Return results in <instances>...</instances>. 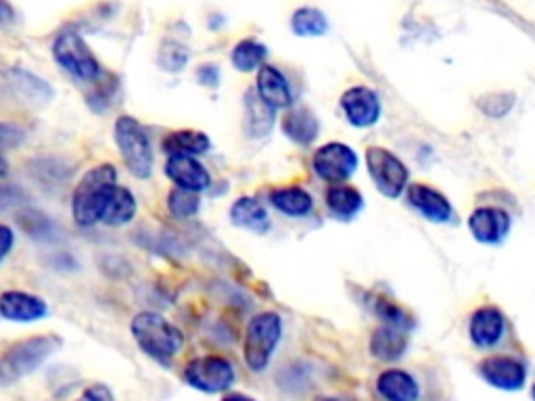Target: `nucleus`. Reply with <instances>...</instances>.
Here are the masks:
<instances>
[{
    "label": "nucleus",
    "instance_id": "obj_20",
    "mask_svg": "<svg viewBox=\"0 0 535 401\" xmlns=\"http://www.w3.org/2000/svg\"><path fill=\"white\" fill-rule=\"evenodd\" d=\"M406 343H408V337L404 333V328L398 324H389V326L379 328L377 333L372 335L370 349H372V353H375V358L385 360V362H393L402 356L404 349H406Z\"/></svg>",
    "mask_w": 535,
    "mask_h": 401
},
{
    "label": "nucleus",
    "instance_id": "obj_17",
    "mask_svg": "<svg viewBox=\"0 0 535 401\" xmlns=\"http://www.w3.org/2000/svg\"><path fill=\"white\" fill-rule=\"evenodd\" d=\"M274 117L276 109L268 105L258 90H249L245 94V128L249 136L253 138H262L274 128Z\"/></svg>",
    "mask_w": 535,
    "mask_h": 401
},
{
    "label": "nucleus",
    "instance_id": "obj_8",
    "mask_svg": "<svg viewBox=\"0 0 535 401\" xmlns=\"http://www.w3.org/2000/svg\"><path fill=\"white\" fill-rule=\"evenodd\" d=\"M366 165L372 180H375L377 188L385 197L395 199L402 195L408 182V170L398 157L385 149L372 147L366 151Z\"/></svg>",
    "mask_w": 535,
    "mask_h": 401
},
{
    "label": "nucleus",
    "instance_id": "obj_14",
    "mask_svg": "<svg viewBox=\"0 0 535 401\" xmlns=\"http://www.w3.org/2000/svg\"><path fill=\"white\" fill-rule=\"evenodd\" d=\"M481 374L487 383L498 389H506V391L521 389L527 379V370L519 360L502 358V356L485 360L481 364Z\"/></svg>",
    "mask_w": 535,
    "mask_h": 401
},
{
    "label": "nucleus",
    "instance_id": "obj_21",
    "mask_svg": "<svg viewBox=\"0 0 535 401\" xmlns=\"http://www.w3.org/2000/svg\"><path fill=\"white\" fill-rule=\"evenodd\" d=\"M270 203L281 211V214L291 216V218H304L314 207L310 193H306L304 188H299V186L276 188V191L270 193Z\"/></svg>",
    "mask_w": 535,
    "mask_h": 401
},
{
    "label": "nucleus",
    "instance_id": "obj_10",
    "mask_svg": "<svg viewBox=\"0 0 535 401\" xmlns=\"http://www.w3.org/2000/svg\"><path fill=\"white\" fill-rule=\"evenodd\" d=\"M341 109L352 126L366 128L379 120L381 101L370 88L354 86L341 97Z\"/></svg>",
    "mask_w": 535,
    "mask_h": 401
},
{
    "label": "nucleus",
    "instance_id": "obj_3",
    "mask_svg": "<svg viewBox=\"0 0 535 401\" xmlns=\"http://www.w3.org/2000/svg\"><path fill=\"white\" fill-rule=\"evenodd\" d=\"M130 328L138 347H141L147 356L159 362L172 360L184 347V335L180 333V328L161 314L155 312L136 314Z\"/></svg>",
    "mask_w": 535,
    "mask_h": 401
},
{
    "label": "nucleus",
    "instance_id": "obj_13",
    "mask_svg": "<svg viewBox=\"0 0 535 401\" xmlns=\"http://www.w3.org/2000/svg\"><path fill=\"white\" fill-rule=\"evenodd\" d=\"M469 228L477 241L494 245L500 243L508 234L510 218L506 211L498 207H481L473 211V216L469 218Z\"/></svg>",
    "mask_w": 535,
    "mask_h": 401
},
{
    "label": "nucleus",
    "instance_id": "obj_40",
    "mask_svg": "<svg viewBox=\"0 0 535 401\" xmlns=\"http://www.w3.org/2000/svg\"><path fill=\"white\" fill-rule=\"evenodd\" d=\"M533 397H535V387H533Z\"/></svg>",
    "mask_w": 535,
    "mask_h": 401
},
{
    "label": "nucleus",
    "instance_id": "obj_27",
    "mask_svg": "<svg viewBox=\"0 0 535 401\" xmlns=\"http://www.w3.org/2000/svg\"><path fill=\"white\" fill-rule=\"evenodd\" d=\"M9 82L15 90L17 97L21 101H28V103H46L53 97V90L49 88V84L30 76V74H23V72H13L9 76Z\"/></svg>",
    "mask_w": 535,
    "mask_h": 401
},
{
    "label": "nucleus",
    "instance_id": "obj_25",
    "mask_svg": "<svg viewBox=\"0 0 535 401\" xmlns=\"http://www.w3.org/2000/svg\"><path fill=\"white\" fill-rule=\"evenodd\" d=\"M212 147V140L199 130H178L166 136L164 151L168 155H201Z\"/></svg>",
    "mask_w": 535,
    "mask_h": 401
},
{
    "label": "nucleus",
    "instance_id": "obj_15",
    "mask_svg": "<svg viewBox=\"0 0 535 401\" xmlns=\"http://www.w3.org/2000/svg\"><path fill=\"white\" fill-rule=\"evenodd\" d=\"M258 94L274 109H287L293 103V94L287 78L281 74V69L272 65L260 67Z\"/></svg>",
    "mask_w": 535,
    "mask_h": 401
},
{
    "label": "nucleus",
    "instance_id": "obj_5",
    "mask_svg": "<svg viewBox=\"0 0 535 401\" xmlns=\"http://www.w3.org/2000/svg\"><path fill=\"white\" fill-rule=\"evenodd\" d=\"M281 333H283V322L278 314L264 312L260 316L251 318L247 333H245L243 356H245V364L253 372L266 370L278 341H281Z\"/></svg>",
    "mask_w": 535,
    "mask_h": 401
},
{
    "label": "nucleus",
    "instance_id": "obj_9",
    "mask_svg": "<svg viewBox=\"0 0 535 401\" xmlns=\"http://www.w3.org/2000/svg\"><path fill=\"white\" fill-rule=\"evenodd\" d=\"M314 172L327 182H343L358 168V155L341 143H329L320 147L312 159Z\"/></svg>",
    "mask_w": 535,
    "mask_h": 401
},
{
    "label": "nucleus",
    "instance_id": "obj_22",
    "mask_svg": "<svg viewBox=\"0 0 535 401\" xmlns=\"http://www.w3.org/2000/svg\"><path fill=\"white\" fill-rule=\"evenodd\" d=\"M136 216V199L134 195L128 191V188L115 184L113 193L103 209V216L101 222H105L107 226H124L128 222H132V218Z\"/></svg>",
    "mask_w": 535,
    "mask_h": 401
},
{
    "label": "nucleus",
    "instance_id": "obj_26",
    "mask_svg": "<svg viewBox=\"0 0 535 401\" xmlns=\"http://www.w3.org/2000/svg\"><path fill=\"white\" fill-rule=\"evenodd\" d=\"M327 205L339 220H352L362 209V195L352 186L335 184L327 191Z\"/></svg>",
    "mask_w": 535,
    "mask_h": 401
},
{
    "label": "nucleus",
    "instance_id": "obj_35",
    "mask_svg": "<svg viewBox=\"0 0 535 401\" xmlns=\"http://www.w3.org/2000/svg\"><path fill=\"white\" fill-rule=\"evenodd\" d=\"M13 243H15V234L9 226H3L0 224V262L11 253L13 249Z\"/></svg>",
    "mask_w": 535,
    "mask_h": 401
},
{
    "label": "nucleus",
    "instance_id": "obj_39",
    "mask_svg": "<svg viewBox=\"0 0 535 401\" xmlns=\"http://www.w3.org/2000/svg\"><path fill=\"white\" fill-rule=\"evenodd\" d=\"M9 174V163L5 157H0V178H5Z\"/></svg>",
    "mask_w": 535,
    "mask_h": 401
},
{
    "label": "nucleus",
    "instance_id": "obj_1",
    "mask_svg": "<svg viewBox=\"0 0 535 401\" xmlns=\"http://www.w3.org/2000/svg\"><path fill=\"white\" fill-rule=\"evenodd\" d=\"M115 184H118V172H115L111 163L97 165V168L88 170L82 176L72 199V214L80 226H92L101 222L103 209Z\"/></svg>",
    "mask_w": 535,
    "mask_h": 401
},
{
    "label": "nucleus",
    "instance_id": "obj_11",
    "mask_svg": "<svg viewBox=\"0 0 535 401\" xmlns=\"http://www.w3.org/2000/svg\"><path fill=\"white\" fill-rule=\"evenodd\" d=\"M166 174L176 186L189 188V191L195 193L205 191L212 184V176L195 159V155H170L166 163Z\"/></svg>",
    "mask_w": 535,
    "mask_h": 401
},
{
    "label": "nucleus",
    "instance_id": "obj_19",
    "mask_svg": "<svg viewBox=\"0 0 535 401\" xmlns=\"http://www.w3.org/2000/svg\"><path fill=\"white\" fill-rule=\"evenodd\" d=\"M230 222L239 228L253 230L258 234H264L270 228L268 211L253 197H241L235 201V205L230 207Z\"/></svg>",
    "mask_w": 535,
    "mask_h": 401
},
{
    "label": "nucleus",
    "instance_id": "obj_6",
    "mask_svg": "<svg viewBox=\"0 0 535 401\" xmlns=\"http://www.w3.org/2000/svg\"><path fill=\"white\" fill-rule=\"evenodd\" d=\"M53 57L67 74H72L78 80L95 82L101 74L97 57L92 55L84 38L76 32H63L57 36L53 44Z\"/></svg>",
    "mask_w": 535,
    "mask_h": 401
},
{
    "label": "nucleus",
    "instance_id": "obj_34",
    "mask_svg": "<svg viewBox=\"0 0 535 401\" xmlns=\"http://www.w3.org/2000/svg\"><path fill=\"white\" fill-rule=\"evenodd\" d=\"M23 140H26V132L13 124H0V149H17Z\"/></svg>",
    "mask_w": 535,
    "mask_h": 401
},
{
    "label": "nucleus",
    "instance_id": "obj_16",
    "mask_svg": "<svg viewBox=\"0 0 535 401\" xmlns=\"http://www.w3.org/2000/svg\"><path fill=\"white\" fill-rule=\"evenodd\" d=\"M408 201L431 222H448L452 218V205L448 199L425 184L410 186Z\"/></svg>",
    "mask_w": 535,
    "mask_h": 401
},
{
    "label": "nucleus",
    "instance_id": "obj_7",
    "mask_svg": "<svg viewBox=\"0 0 535 401\" xmlns=\"http://www.w3.org/2000/svg\"><path fill=\"white\" fill-rule=\"evenodd\" d=\"M184 381L203 393H222L235 383V368L222 356H203L184 368Z\"/></svg>",
    "mask_w": 535,
    "mask_h": 401
},
{
    "label": "nucleus",
    "instance_id": "obj_37",
    "mask_svg": "<svg viewBox=\"0 0 535 401\" xmlns=\"http://www.w3.org/2000/svg\"><path fill=\"white\" fill-rule=\"evenodd\" d=\"M84 399H92V401H109L113 399V393L105 387V385H95V387H90L82 393Z\"/></svg>",
    "mask_w": 535,
    "mask_h": 401
},
{
    "label": "nucleus",
    "instance_id": "obj_31",
    "mask_svg": "<svg viewBox=\"0 0 535 401\" xmlns=\"http://www.w3.org/2000/svg\"><path fill=\"white\" fill-rule=\"evenodd\" d=\"M168 209L174 218H191L199 211V197L195 191H189V188L176 186L168 197Z\"/></svg>",
    "mask_w": 535,
    "mask_h": 401
},
{
    "label": "nucleus",
    "instance_id": "obj_38",
    "mask_svg": "<svg viewBox=\"0 0 535 401\" xmlns=\"http://www.w3.org/2000/svg\"><path fill=\"white\" fill-rule=\"evenodd\" d=\"M15 17L11 5L7 3V0H0V26H7V23H11Z\"/></svg>",
    "mask_w": 535,
    "mask_h": 401
},
{
    "label": "nucleus",
    "instance_id": "obj_12",
    "mask_svg": "<svg viewBox=\"0 0 535 401\" xmlns=\"http://www.w3.org/2000/svg\"><path fill=\"white\" fill-rule=\"evenodd\" d=\"M49 312L44 299L23 293V291H7L0 295V316L11 322H36L42 320Z\"/></svg>",
    "mask_w": 535,
    "mask_h": 401
},
{
    "label": "nucleus",
    "instance_id": "obj_18",
    "mask_svg": "<svg viewBox=\"0 0 535 401\" xmlns=\"http://www.w3.org/2000/svg\"><path fill=\"white\" fill-rule=\"evenodd\" d=\"M504 335V316L496 308H481L471 318V339L477 347H492Z\"/></svg>",
    "mask_w": 535,
    "mask_h": 401
},
{
    "label": "nucleus",
    "instance_id": "obj_32",
    "mask_svg": "<svg viewBox=\"0 0 535 401\" xmlns=\"http://www.w3.org/2000/svg\"><path fill=\"white\" fill-rule=\"evenodd\" d=\"M189 63V53L182 44L178 42H164L161 44V51H159V65L166 69V72H182L184 65Z\"/></svg>",
    "mask_w": 535,
    "mask_h": 401
},
{
    "label": "nucleus",
    "instance_id": "obj_23",
    "mask_svg": "<svg viewBox=\"0 0 535 401\" xmlns=\"http://www.w3.org/2000/svg\"><path fill=\"white\" fill-rule=\"evenodd\" d=\"M377 389L381 397L391 401H414L418 397L416 381L402 370L383 372L377 381Z\"/></svg>",
    "mask_w": 535,
    "mask_h": 401
},
{
    "label": "nucleus",
    "instance_id": "obj_36",
    "mask_svg": "<svg viewBox=\"0 0 535 401\" xmlns=\"http://www.w3.org/2000/svg\"><path fill=\"white\" fill-rule=\"evenodd\" d=\"M199 82L203 86H218L220 82V74H218V69L214 65H205L199 69V74H197Z\"/></svg>",
    "mask_w": 535,
    "mask_h": 401
},
{
    "label": "nucleus",
    "instance_id": "obj_30",
    "mask_svg": "<svg viewBox=\"0 0 535 401\" xmlns=\"http://www.w3.org/2000/svg\"><path fill=\"white\" fill-rule=\"evenodd\" d=\"M17 224L23 232H28L32 239L51 241L55 237V224L36 209H23L17 214Z\"/></svg>",
    "mask_w": 535,
    "mask_h": 401
},
{
    "label": "nucleus",
    "instance_id": "obj_4",
    "mask_svg": "<svg viewBox=\"0 0 535 401\" xmlns=\"http://www.w3.org/2000/svg\"><path fill=\"white\" fill-rule=\"evenodd\" d=\"M115 143L126 168L136 178H149L153 172V147L147 130L134 117L124 115L115 122Z\"/></svg>",
    "mask_w": 535,
    "mask_h": 401
},
{
    "label": "nucleus",
    "instance_id": "obj_2",
    "mask_svg": "<svg viewBox=\"0 0 535 401\" xmlns=\"http://www.w3.org/2000/svg\"><path fill=\"white\" fill-rule=\"evenodd\" d=\"M61 347V339L55 335L30 337L11 345L0 356V387H11L38 370Z\"/></svg>",
    "mask_w": 535,
    "mask_h": 401
},
{
    "label": "nucleus",
    "instance_id": "obj_24",
    "mask_svg": "<svg viewBox=\"0 0 535 401\" xmlns=\"http://www.w3.org/2000/svg\"><path fill=\"white\" fill-rule=\"evenodd\" d=\"M283 132L297 145H310L318 136V120L308 109H295L285 115Z\"/></svg>",
    "mask_w": 535,
    "mask_h": 401
},
{
    "label": "nucleus",
    "instance_id": "obj_29",
    "mask_svg": "<svg viewBox=\"0 0 535 401\" xmlns=\"http://www.w3.org/2000/svg\"><path fill=\"white\" fill-rule=\"evenodd\" d=\"M291 28L297 36H322L329 30V21L322 11L304 7L297 9L291 19Z\"/></svg>",
    "mask_w": 535,
    "mask_h": 401
},
{
    "label": "nucleus",
    "instance_id": "obj_28",
    "mask_svg": "<svg viewBox=\"0 0 535 401\" xmlns=\"http://www.w3.org/2000/svg\"><path fill=\"white\" fill-rule=\"evenodd\" d=\"M268 57V49L264 44L255 42V40H243L235 46V51H232V65H235L239 72H253V69H258L264 65Z\"/></svg>",
    "mask_w": 535,
    "mask_h": 401
},
{
    "label": "nucleus",
    "instance_id": "obj_33",
    "mask_svg": "<svg viewBox=\"0 0 535 401\" xmlns=\"http://www.w3.org/2000/svg\"><path fill=\"white\" fill-rule=\"evenodd\" d=\"M26 201V193L23 188L15 184H0V211H9Z\"/></svg>",
    "mask_w": 535,
    "mask_h": 401
}]
</instances>
